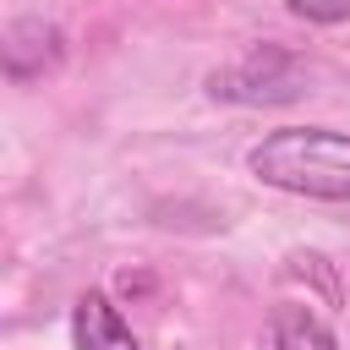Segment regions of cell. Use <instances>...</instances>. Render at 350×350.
Instances as JSON below:
<instances>
[{"label":"cell","instance_id":"obj_1","mask_svg":"<svg viewBox=\"0 0 350 350\" xmlns=\"http://www.w3.org/2000/svg\"><path fill=\"white\" fill-rule=\"evenodd\" d=\"M246 170L290 197L312 202H350V131L334 126H279L252 153Z\"/></svg>","mask_w":350,"mask_h":350},{"label":"cell","instance_id":"obj_2","mask_svg":"<svg viewBox=\"0 0 350 350\" xmlns=\"http://www.w3.org/2000/svg\"><path fill=\"white\" fill-rule=\"evenodd\" d=\"M301 88H306V66L284 44H257L235 66L208 71V93L224 104H290L301 98Z\"/></svg>","mask_w":350,"mask_h":350},{"label":"cell","instance_id":"obj_3","mask_svg":"<svg viewBox=\"0 0 350 350\" xmlns=\"http://www.w3.org/2000/svg\"><path fill=\"white\" fill-rule=\"evenodd\" d=\"M0 55H5V77H11V82H38L44 71L60 66L66 38H60L55 22H44V16H22V22L5 27V49H0Z\"/></svg>","mask_w":350,"mask_h":350},{"label":"cell","instance_id":"obj_4","mask_svg":"<svg viewBox=\"0 0 350 350\" xmlns=\"http://www.w3.org/2000/svg\"><path fill=\"white\" fill-rule=\"evenodd\" d=\"M71 339H77V350H142L137 334H131V323L120 317V306L104 290L77 295V306H71Z\"/></svg>","mask_w":350,"mask_h":350},{"label":"cell","instance_id":"obj_5","mask_svg":"<svg viewBox=\"0 0 350 350\" xmlns=\"http://www.w3.org/2000/svg\"><path fill=\"white\" fill-rule=\"evenodd\" d=\"M268 339H273V350H339V339L328 334V323L312 306H301V301H279L273 306Z\"/></svg>","mask_w":350,"mask_h":350},{"label":"cell","instance_id":"obj_6","mask_svg":"<svg viewBox=\"0 0 350 350\" xmlns=\"http://www.w3.org/2000/svg\"><path fill=\"white\" fill-rule=\"evenodd\" d=\"M284 5H290V16H301V22H323V27L350 22V0H284Z\"/></svg>","mask_w":350,"mask_h":350}]
</instances>
